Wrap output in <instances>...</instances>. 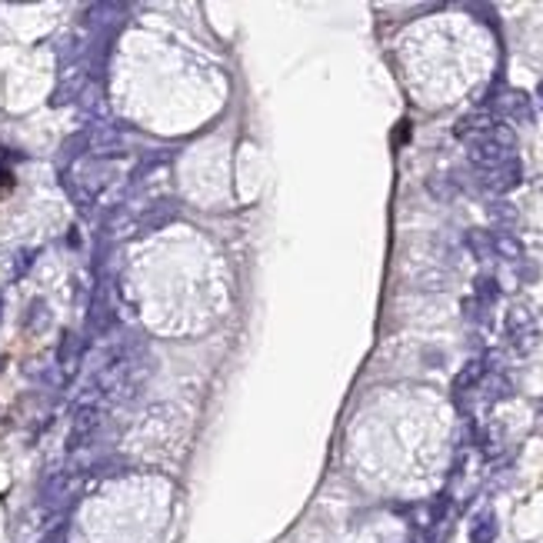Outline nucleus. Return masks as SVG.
Wrapping results in <instances>:
<instances>
[{
	"mask_svg": "<svg viewBox=\"0 0 543 543\" xmlns=\"http://www.w3.org/2000/svg\"><path fill=\"white\" fill-rule=\"evenodd\" d=\"M517 184H520V160L517 157L493 167V170H487V174H480V187L490 190V194H510Z\"/></svg>",
	"mask_w": 543,
	"mask_h": 543,
	"instance_id": "3",
	"label": "nucleus"
},
{
	"mask_svg": "<svg viewBox=\"0 0 543 543\" xmlns=\"http://www.w3.org/2000/svg\"><path fill=\"white\" fill-rule=\"evenodd\" d=\"M177 214H180V207H177V204H157V207H150V210L143 214V220H141V230L163 227V224H170Z\"/></svg>",
	"mask_w": 543,
	"mask_h": 543,
	"instance_id": "10",
	"label": "nucleus"
},
{
	"mask_svg": "<svg viewBox=\"0 0 543 543\" xmlns=\"http://www.w3.org/2000/svg\"><path fill=\"white\" fill-rule=\"evenodd\" d=\"M493 124H497V117H493V114H490V107H477L473 110V114H467V117H460V124H456V137H460V141H477V137H483V133L490 131V127H493Z\"/></svg>",
	"mask_w": 543,
	"mask_h": 543,
	"instance_id": "4",
	"label": "nucleus"
},
{
	"mask_svg": "<svg viewBox=\"0 0 543 543\" xmlns=\"http://www.w3.org/2000/svg\"><path fill=\"white\" fill-rule=\"evenodd\" d=\"M467 247L470 253L477 257V260H497V253H493V234H487V230H470L467 234Z\"/></svg>",
	"mask_w": 543,
	"mask_h": 543,
	"instance_id": "9",
	"label": "nucleus"
},
{
	"mask_svg": "<svg viewBox=\"0 0 543 543\" xmlns=\"http://www.w3.org/2000/svg\"><path fill=\"white\" fill-rule=\"evenodd\" d=\"M490 224L497 227V234H510L517 227V207L507 200H493L490 204Z\"/></svg>",
	"mask_w": 543,
	"mask_h": 543,
	"instance_id": "7",
	"label": "nucleus"
},
{
	"mask_svg": "<svg viewBox=\"0 0 543 543\" xmlns=\"http://www.w3.org/2000/svg\"><path fill=\"white\" fill-rule=\"evenodd\" d=\"M100 420H104V413H100L97 403L77 407L74 420H70V434H67V446H70V450H80L84 444H90L94 434L100 430Z\"/></svg>",
	"mask_w": 543,
	"mask_h": 543,
	"instance_id": "2",
	"label": "nucleus"
},
{
	"mask_svg": "<svg viewBox=\"0 0 543 543\" xmlns=\"http://www.w3.org/2000/svg\"><path fill=\"white\" fill-rule=\"evenodd\" d=\"M493 253H497V260L520 263L523 260V243L513 237V234H493Z\"/></svg>",
	"mask_w": 543,
	"mask_h": 543,
	"instance_id": "8",
	"label": "nucleus"
},
{
	"mask_svg": "<svg viewBox=\"0 0 543 543\" xmlns=\"http://www.w3.org/2000/svg\"><path fill=\"white\" fill-rule=\"evenodd\" d=\"M540 94H543V87H540Z\"/></svg>",
	"mask_w": 543,
	"mask_h": 543,
	"instance_id": "12",
	"label": "nucleus"
},
{
	"mask_svg": "<svg viewBox=\"0 0 543 543\" xmlns=\"http://www.w3.org/2000/svg\"><path fill=\"white\" fill-rule=\"evenodd\" d=\"M507 340L513 344L517 353H530L533 344H537V320L527 307H513L510 314H507Z\"/></svg>",
	"mask_w": 543,
	"mask_h": 543,
	"instance_id": "1",
	"label": "nucleus"
},
{
	"mask_svg": "<svg viewBox=\"0 0 543 543\" xmlns=\"http://www.w3.org/2000/svg\"><path fill=\"white\" fill-rule=\"evenodd\" d=\"M487 373H490V367H487V360H483V357L470 360L467 367H464V370H460V373H456V380H454V397H456V400H460V397H464V393H467V390H477V387H480V380H483Z\"/></svg>",
	"mask_w": 543,
	"mask_h": 543,
	"instance_id": "5",
	"label": "nucleus"
},
{
	"mask_svg": "<svg viewBox=\"0 0 543 543\" xmlns=\"http://www.w3.org/2000/svg\"><path fill=\"white\" fill-rule=\"evenodd\" d=\"M493 537H497V520L490 510H483L470 527V543H493Z\"/></svg>",
	"mask_w": 543,
	"mask_h": 543,
	"instance_id": "11",
	"label": "nucleus"
},
{
	"mask_svg": "<svg viewBox=\"0 0 543 543\" xmlns=\"http://www.w3.org/2000/svg\"><path fill=\"white\" fill-rule=\"evenodd\" d=\"M80 353H84V340L77 337V334H64L60 350H57V363L64 370V377H74L77 363H80Z\"/></svg>",
	"mask_w": 543,
	"mask_h": 543,
	"instance_id": "6",
	"label": "nucleus"
}]
</instances>
